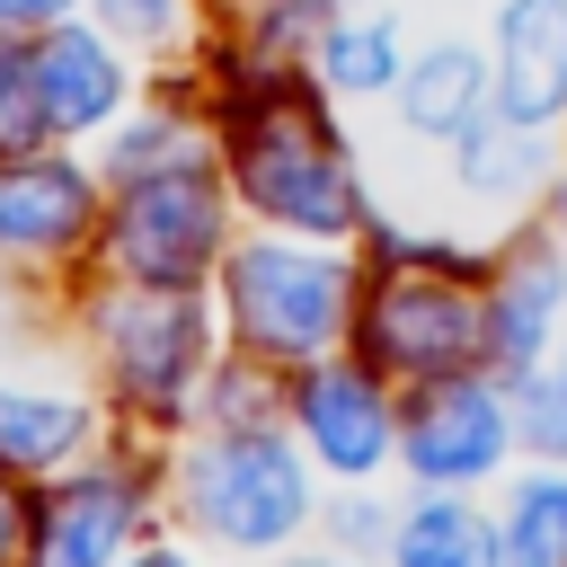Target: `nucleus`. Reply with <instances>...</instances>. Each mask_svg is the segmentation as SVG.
Masks as SVG:
<instances>
[{"label":"nucleus","instance_id":"nucleus-24","mask_svg":"<svg viewBox=\"0 0 567 567\" xmlns=\"http://www.w3.org/2000/svg\"><path fill=\"white\" fill-rule=\"evenodd\" d=\"M44 151V106H35V53L0 35V159Z\"/></svg>","mask_w":567,"mask_h":567},{"label":"nucleus","instance_id":"nucleus-11","mask_svg":"<svg viewBox=\"0 0 567 567\" xmlns=\"http://www.w3.org/2000/svg\"><path fill=\"white\" fill-rule=\"evenodd\" d=\"M27 53H35L44 142H71V151H97V142L133 115V97L151 89V62H142L133 44H115L97 18H71V27L35 35Z\"/></svg>","mask_w":567,"mask_h":567},{"label":"nucleus","instance_id":"nucleus-23","mask_svg":"<svg viewBox=\"0 0 567 567\" xmlns=\"http://www.w3.org/2000/svg\"><path fill=\"white\" fill-rule=\"evenodd\" d=\"M390 514H399V496H390V487H328V496H319V532H310V540L354 549V558H381Z\"/></svg>","mask_w":567,"mask_h":567},{"label":"nucleus","instance_id":"nucleus-21","mask_svg":"<svg viewBox=\"0 0 567 567\" xmlns=\"http://www.w3.org/2000/svg\"><path fill=\"white\" fill-rule=\"evenodd\" d=\"M89 18H97L115 44H133L151 71L195 62V53H204V35H213L204 0H89Z\"/></svg>","mask_w":567,"mask_h":567},{"label":"nucleus","instance_id":"nucleus-16","mask_svg":"<svg viewBox=\"0 0 567 567\" xmlns=\"http://www.w3.org/2000/svg\"><path fill=\"white\" fill-rule=\"evenodd\" d=\"M97 443H115L106 408L89 381H44V372H0V470L44 487L62 470H80Z\"/></svg>","mask_w":567,"mask_h":567},{"label":"nucleus","instance_id":"nucleus-2","mask_svg":"<svg viewBox=\"0 0 567 567\" xmlns=\"http://www.w3.org/2000/svg\"><path fill=\"white\" fill-rule=\"evenodd\" d=\"M496 239V230H487ZM487 239L443 230V221H408V213H372L363 248V292H354V354L372 372H390L399 390L416 381H452V372H487Z\"/></svg>","mask_w":567,"mask_h":567},{"label":"nucleus","instance_id":"nucleus-6","mask_svg":"<svg viewBox=\"0 0 567 567\" xmlns=\"http://www.w3.org/2000/svg\"><path fill=\"white\" fill-rule=\"evenodd\" d=\"M239 239V204L221 186V159H177L151 177L106 186V221H97V266L115 284H159V292H213V266Z\"/></svg>","mask_w":567,"mask_h":567},{"label":"nucleus","instance_id":"nucleus-19","mask_svg":"<svg viewBox=\"0 0 567 567\" xmlns=\"http://www.w3.org/2000/svg\"><path fill=\"white\" fill-rule=\"evenodd\" d=\"M496 558L505 567H567V470L549 461H514L496 487Z\"/></svg>","mask_w":567,"mask_h":567},{"label":"nucleus","instance_id":"nucleus-4","mask_svg":"<svg viewBox=\"0 0 567 567\" xmlns=\"http://www.w3.org/2000/svg\"><path fill=\"white\" fill-rule=\"evenodd\" d=\"M328 478L292 443L284 416H195L177 443H159V514L221 567H266L319 532Z\"/></svg>","mask_w":567,"mask_h":567},{"label":"nucleus","instance_id":"nucleus-8","mask_svg":"<svg viewBox=\"0 0 567 567\" xmlns=\"http://www.w3.org/2000/svg\"><path fill=\"white\" fill-rule=\"evenodd\" d=\"M159 443H97L80 470L44 478L35 487V514H27V549L18 567H115L142 532H159Z\"/></svg>","mask_w":567,"mask_h":567},{"label":"nucleus","instance_id":"nucleus-25","mask_svg":"<svg viewBox=\"0 0 567 567\" xmlns=\"http://www.w3.org/2000/svg\"><path fill=\"white\" fill-rule=\"evenodd\" d=\"M71 18H89V0H0V35H18V44L53 35V27H71Z\"/></svg>","mask_w":567,"mask_h":567},{"label":"nucleus","instance_id":"nucleus-20","mask_svg":"<svg viewBox=\"0 0 567 567\" xmlns=\"http://www.w3.org/2000/svg\"><path fill=\"white\" fill-rule=\"evenodd\" d=\"M346 0H239L204 44L230 53V62H266V71H310V44L328 35Z\"/></svg>","mask_w":567,"mask_h":567},{"label":"nucleus","instance_id":"nucleus-22","mask_svg":"<svg viewBox=\"0 0 567 567\" xmlns=\"http://www.w3.org/2000/svg\"><path fill=\"white\" fill-rule=\"evenodd\" d=\"M505 390H514V443H523V461L567 470V363L549 354V363L514 372Z\"/></svg>","mask_w":567,"mask_h":567},{"label":"nucleus","instance_id":"nucleus-7","mask_svg":"<svg viewBox=\"0 0 567 567\" xmlns=\"http://www.w3.org/2000/svg\"><path fill=\"white\" fill-rule=\"evenodd\" d=\"M97 221H106V177L89 151L44 142L0 159V284L71 292L97 266Z\"/></svg>","mask_w":567,"mask_h":567},{"label":"nucleus","instance_id":"nucleus-26","mask_svg":"<svg viewBox=\"0 0 567 567\" xmlns=\"http://www.w3.org/2000/svg\"><path fill=\"white\" fill-rule=\"evenodd\" d=\"M115 567H221V558H204L186 532H168V523H159V532H142V540H133Z\"/></svg>","mask_w":567,"mask_h":567},{"label":"nucleus","instance_id":"nucleus-13","mask_svg":"<svg viewBox=\"0 0 567 567\" xmlns=\"http://www.w3.org/2000/svg\"><path fill=\"white\" fill-rule=\"evenodd\" d=\"M390 133L408 151H452L470 124L496 115V80H487V44L478 27H416V53L390 89Z\"/></svg>","mask_w":567,"mask_h":567},{"label":"nucleus","instance_id":"nucleus-3","mask_svg":"<svg viewBox=\"0 0 567 567\" xmlns=\"http://www.w3.org/2000/svg\"><path fill=\"white\" fill-rule=\"evenodd\" d=\"M62 328L80 354V381L97 390L106 425L133 443H177L204 408V381L221 363V319L213 292H159V284H115L80 275L62 292Z\"/></svg>","mask_w":567,"mask_h":567},{"label":"nucleus","instance_id":"nucleus-28","mask_svg":"<svg viewBox=\"0 0 567 567\" xmlns=\"http://www.w3.org/2000/svg\"><path fill=\"white\" fill-rule=\"evenodd\" d=\"M266 567H381V558H354V549H328V540H301V549H284V558H266Z\"/></svg>","mask_w":567,"mask_h":567},{"label":"nucleus","instance_id":"nucleus-14","mask_svg":"<svg viewBox=\"0 0 567 567\" xmlns=\"http://www.w3.org/2000/svg\"><path fill=\"white\" fill-rule=\"evenodd\" d=\"M443 159V186H452V204L461 213H478V221H496V230H514V221H532L540 213V195L558 186V168H567V142L558 133H540V124H505V115H487V124H470L452 151H434Z\"/></svg>","mask_w":567,"mask_h":567},{"label":"nucleus","instance_id":"nucleus-5","mask_svg":"<svg viewBox=\"0 0 567 567\" xmlns=\"http://www.w3.org/2000/svg\"><path fill=\"white\" fill-rule=\"evenodd\" d=\"M354 292H363V248L292 239V230H257V221H239L230 257L213 266L221 346L266 363V372H301L319 354H346L354 346Z\"/></svg>","mask_w":567,"mask_h":567},{"label":"nucleus","instance_id":"nucleus-18","mask_svg":"<svg viewBox=\"0 0 567 567\" xmlns=\"http://www.w3.org/2000/svg\"><path fill=\"white\" fill-rule=\"evenodd\" d=\"M381 567H505V558H496V514H487V496L408 487L399 514H390Z\"/></svg>","mask_w":567,"mask_h":567},{"label":"nucleus","instance_id":"nucleus-29","mask_svg":"<svg viewBox=\"0 0 567 567\" xmlns=\"http://www.w3.org/2000/svg\"><path fill=\"white\" fill-rule=\"evenodd\" d=\"M532 221H540V230H549V239L567 248V168H558V186L540 195V213H532Z\"/></svg>","mask_w":567,"mask_h":567},{"label":"nucleus","instance_id":"nucleus-12","mask_svg":"<svg viewBox=\"0 0 567 567\" xmlns=\"http://www.w3.org/2000/svg\"><path fill=\"white\" fill-rule=\"evenodd\" d=\"M478 292H487V372L496 381L558 354V337H567V248L540 221H514V230L487 239Z\"/></svg>","mask_w":567,"mask_h":567},{"label":"nucleus","instance_id":"nucleus-30","mask_svg":"<svg viewBox=\"0 0 567 567\" xmlns=\"http://www.w3.org/2000/svg\"><path fill=\"white\" fill-rule=\"evenodd\" d=\"M558 363H567V337H558Z\"/></svg>","mask_w":567,"mask_h":567},{"label":"nucleus","instance_id":"nucleus-27","mask_svg":"<svg viewBox=\"0 0 567 567\" xmlns=\"http://www.w3.org/2000/svg\"><path fill=\"white\" fill-rule=\"evenodd\" d=\"M27 514H35V487L0 470V567H18V549H27Z\"/></svg>","mask_w":567,"mask_h":567},{"label":"nucleus","instance_id":"nucleus-17","mask_svg":"<svg viewBox=\"0 0 567 567\" xmlns=\"http://www.w3.org/2000/svg\"><path fill=\"white\" fill-rule=\"evenodd\" d=\"M408 53H416L408 0H346V9L328 18V35L310 44V80H319L346 115H381L390 89H399V71H408Z\"/></svg>","mask_w":567,"mask_h":567},{"label":"nucleus","instance_id":"nucleus-31","mask_svg":"<svg viewBox=\"0 0 567 567\" xmlns=\"http://www.w3.org/2000/svg\"><path fill=\"white\" fill-rule=\"evenodd\" d=\"M558 142H567V124H558Z\"/></svg>","mask_w":567,"mask_h":567},{"label":"nucleus","instance_id":"nucleus-9","mask_svg":"<svg viewBox=\"0 0 567 567\" xmlns=\"http://www.w3.org/2000/svg\"><path fill=\"white\" fill-rule=\"evenodd\" d=\"M284 425L328 487H390L399 478V381L372 372L354 346L284 372Z\"/></svg>","mask_w":567,"mask_h":567},{"label":"nucleus","instance_id":"nucleus-10","mask_svg":"<svg viewBox=\"0 0 567 567\" xmlns=\"http://www.w3.org/2000/svg\"><path fill=\"white\" fill-rule=\"evenodd\" d=\"M514 461H523V443H514V390L496 372H452V381L399 390V478L408 487L487 496Z\"/></svg>","mask_w":567,"mask_h":567},{"label":"nucleus","instance_id":"nucleus-15","mask_svg":"<svg viewBox=\"0 0 567 567\" xmlns=\"http://www.w3.org/2000/svg\"><path fill=\"white\" fill-rule=\"evenodd\" d=\"M478 44H487L496 115L558 133L567 124V0H487Z\"/></svg>","mask_w":567,"mask_h":567},{"label":"nucleus","instance_id":"nucleus-1","mask_svg":"<svg viewBox=\"0 0 567 567\" xmlns=\"http://www.w3.org/2000/svg\"><path fill=\"white\" fill-rule=\"evenodd\" d=\"M186 71L204 80L213 159H221L239 221L292 230V239H346V248L372 230L381 195H372V159H363V115H346L310 71L230 62L213 44Z\"/></svg>","mask_w":567,"mask_h":567}]
</instances>
